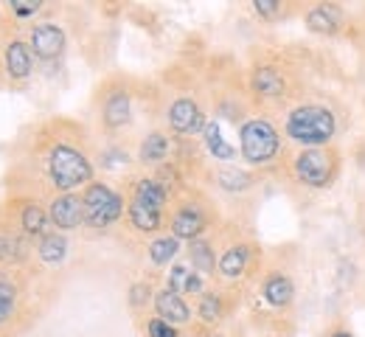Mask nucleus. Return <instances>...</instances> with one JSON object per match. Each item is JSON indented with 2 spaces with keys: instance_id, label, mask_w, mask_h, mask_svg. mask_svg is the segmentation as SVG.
Wrapping results in <instances>:
<instances>
[{
  "instance_id": "1",
  "label": "nucleus",
  "mask_w": 365,
  "mask_h": 337,
  "mask_svg": "<svg viewBox=\"0 0 365 337\" xmlns=\"http://www.w3.org/2000/svg\"><path fill=\"white\" fill-rule=\"evenodd\" d=\"M340 130H343L340 110L329 101L301 98L281 118V133H284L287 144H292L295 149L334 146L340 138Z\"/></svg>"
},
{
  "instance_id": "2",
  "label": "nucleus",
  "mask_w": 365,
  "mask_h": 337,
  "mask_svg": "<svg viewBox=\"0 0 365 337\" xmlns=\"http://www.w3.org/2000/svg\"><path fill=\"white\" fill-rule=\"evenodd\" d=\"M46 177L56 194H73L93 183L96 166L79 138L59 135L46 149Z\"/></svg>"
},
{
  "instance_id": "3",
  "label": "nucleus",
  "mask_w": 365,
  "mask_h": 337,
  "mask_svg": "<svg viewBox=\"0 0 365 337\" xmlns=\"http://www.w3.org/2000/svg\"><path fill=\"white\" fill-rule=\"evenodd\" d=\"M247 88L256 104L262 107H275V110H289L292 104L301 101V73L289 59H262L250 68L247 73Z\"/></svg>"
},
{
  "instance_id": "4",
  "label": "nucleus",
  "mask_w": 365,
  "mask_h": 337,
  "mask_svg": "<svg viewBox=\"0 0 365 337\" xmlns=\"http://www.w3.org/2000/svg\"><path fill=\"white\" fill-rule=\"evenodd\" d=\"M239 157L253 169L287 163V138L267 115H250L239 124Z\"/></svg>"
},
{
  "instance_id": "5",
  "label": "nucleus",
  "mask_w": 365,
  "mask_h": 337,
  "mask_svg": "<svg viewBox=\"0 0 365 337\" xmlns=\"http://www.w3.org/2000/svg\"><path fill=\"white\" fill-rule=\"evenodd\" d=\"M289 177L307 192H326L340 180L343 152L340 146H318V149H295L287 160Z\"/></svg>"
},
{
  "instance_id": "6",
  "label": "nucleus",
  "mask_w": 365,
  "mask_h": 337,
  "mask_svg": "<svg viewBox=\"0 0 365 337\" xmlns=\"http://www.w3.org/2000/svg\"><path fill=\"white\" fill-rule=\"evenodd\" d=\"M98 121L104 127V133L115 135L121 130H127L135 118V90L127 79H110L98 88Z\"/></svg>"
},
{
  "instance_id": "7",
  "label": "nucleus",
  "mask_w": 365,
  "mask_h": 337,
  "mask_svg": "<svg viewBox=\"0 0 365 337\" xmlns=\"http://www.w3.org/2000/svg\"><path fill=\"white\" fill-rule=\"evenodd\" d=\"M82 205L85 225L96 231H107L115 222H121V217H127V197L101 180H93L91 186L82 189Z\"/></svg>"
},
{
  "instance_id": "8",
  "label": "nucleus",
  "mask_w": 365,
  "mask_h": 337,
  "mask_svg": "<svg viewBox=\"0 0 365 337\" xmlns=\"http://www.w3.org/2000/svg\"><path fill=\"white\" fill-rule=\"evenodd\" d=\"M211 225H214V211L200 197H182L169 214V231L180 242L202 239L211 231Z\"/></svg>"
},
{
  "instance_id": "9",
  "label": "nucleus",
  "mask_w": 365,
  "mask_h": 337,
  "mask_svg": "<svg viewBox=\"0 0 365 337\" xmlns=\"http://www.w3.org/2000/svg\"><path fill=\"white\" fill-rule=\"evenodd\" d=\"M301 20H304L307 31H312L318 37H329V40H337V37L349 40V31H351V11L331 0H320V3L307 6L301 11Z\"/></svg>"
},
{
  "instance_id": "10",
  "label": "nucleus",
  "mask_w": 365,
  "mask_h": 337,
  "mask_svg": "<svg viewBox=\"0 0 365 337\" xmlns=\"http://www.w3.org/2000/svg\"><path fill=\"white\" fill-rule=\"evenodd\" d=\"M256 256H259V247L253 242L247 239L230 242V244H225V250L220 253V259H217V276L222 281H228V284H239L242 279L250 276Z\"/></svg>"
},
{
  "instance_id": "11",
  "label": "nucleus",
  "mask_w": 365,
  "mask_h": 337,
  "mask_svg": "<svg viewBox=\"0 0 365 337\" xmlns=\"http://www.w3.org/2000/svg\"><path fill=\"white\" fill-rule=\"evenodd\" d=\"M166 124L175 135H197L205 130L208 118H205V110L200 107L197 98L178 96L166 110Z\"/></svg>"
},
{
  "instance_id": "12",
  "label": "nucleus",
  "mask_w": 365,
  "mask_h": 337,
  "mask_svg": "<svg viewBox=\"0 0 365 337\" xmlns=\"http://www.w3.org/2000/svg\"><path fill=\"white\" fill-rule=\"evenodd\" d=\"M48 217H51V225L56 231H76L85 225V205H82V194H56L51 202H48Z\"/></svg>"
},
{
  "instance_id": "13",
  "label": "nucleus",
  "mask_w": 365,
  "mask_h": 337,
  "mask_svg": "<svg viewBox=\"0 0 365 337\" xmlns=\"http://www.w3.org/2000/svg\"><path fill=\"white\" fill-rule=\"evenodd\" d=\"M295 295H298L295 279H292L287 270H281V267L267 270V276H264V281H262V298H264L267 306H273L278 312H287V309H292Z\"/></svg>"
},
{
  "instance_id": "14",
  "label": "nucleus",
  "mask_w": 365,
  "mask_h": 337,
  "mask_svg": "<svg viewBox=\"0 0 365 337\" xmlns=\"http://www.w3.org/2000/svg\"><path fill=\"white\" fill-rule=\"evenodd\" d=\"M155 315L160 318V321H166V323H172V326H185V323H191L194 321V312H191V306H188V301L182 298L180 292H175V289L163 287L155 292Z\"/></svg>"
},
{
  "instance_id": "15",
  "label": "nucleus",
  "mask_w": 365,
  "mask_h": 337,
  "mask_svg": "<svg viewBox=\"0 0 365 337\" xmlns=\"http://www.w3.org/2000/svg\"><path fill=\"white\" fill-rule=\"evenodd\" d=\"M29 46L40 59H56L65 51V31L56 23H37L31 28V43Z\"/></svg>"
},
{
  "instance_id": "16",
  "label": "nucleus",
  "mask_w": 365,
  "mask_h": 337,
  "mask_svg": "<svg viewBox=\"0 0 365 337\" xmlns=\"http://www.w3.org/2000/svg\"><path fill=\"white\" fill-rule=\"evenodd\" d=\"M127 222H130L133 231L152 237V234H160L163 225H169V217L160 208H152V205H143V202H135V199H127Z\"/></svg>"
},
{
  "instance_id": "17",
  "label": "nucleus",
  "mask_w": 365,
  "mask_h": 337,
  "mask_svg": "<svg viewBox=\"0 0 365 337\" xmlns=\"http://www.w3.org/2000/svg\"><path fill=\"white\" fill-rule=\"evenodd\" d=\"M127 199H135V202H143V205H152V208L166 211L172 194H169V189H166L155 175H143V177H135V180L130 183Z\"/></svg>"
},
{
  "instance_id": "18",
  "label": "nucleus",
  "mask_w": 365,
  "mask_h": 337,
  "mask_svg": "<svg viewBox=\"0 0 365 337\" xmlns=\"http://www.w3.org/2000/svg\"><path fill=\"white\" fill-rule=\"evenodd\" d=\"M169 152H172V138H169L163 130H152V133L143 135V141L138 146V160H140L143 166L160 169V166H166Z\"/></svg>"
},
{
  "instance_id": "19",
  "label": "nucleus",
  "mask_w": 365,
  "mask_h": 337,
  "mask_svg": "<svg viewBox=\"0 0 365 337\" xmlns=\"http://www.w3.org/2000/svg\"><path fill=\"white\" fill-rule=\"evenodd\" d=\"M202 144H205L208 155H211L214 160L230 163V160L239 157V146H233L228 138L222 135V124H220L217 118H208V124H205V130H202Z\"/></svg>"
},
{
  "instance_id": "20",
  "label": "nucleus",
  "mask_w": 365,
  "mask_h": 337,
  "mask_svg": "<svg viewBox=\"0 0 365 337\" xmlns=\"http://www.w3.org/2000/svg\"><path fill=\"white\" fill-rule=\"evenodd\" d=\"M214 183H217L222 192L245 194V192H250V189L259 183V177H256L253 172H247V169L233 166V163H222V166L214 172Z\"/></svg>"
},
{
  "instance_id": "21",
  "label": "nucleus",
  "mask_w": 365,
  "mask_h": 337,
  "mask_svg": "<svg viewBox=\"0 0 365 337\" xmlns=\"http://www.w3.org/2000/svg\"><path fill=\"white\" fill-rule=\"evenodd\" d=\"M225 315H228V304L220 289H205L197 298V318L202 326H220L225 321Z\"/></svg>"
},
{
  "instance_id": "22",
  "label": "nucleus",
  "mask_w": 365,
  "mask_h": 337,
  "mask_svg": "<svg viewBox=\"0 0 365 337\" xmlns=\"http://www.w3.org/2000/svg\"><path fill=\"white\" fill-rule=\"evenodd\" d=\"M3 59H6V71H9L11 79H26L34 71V51H31V46H26L20 40L6 46V56Z\"/></svg>"
},
{
  "instance_id": "23",
  "label": "nucleus",
  "mask_w": 365,
  "mask_h": 337,
  "mask_svg": "<svg viewBox=\"0 0 365 337\" xmlns=\"http://www.w3.org/2000/svg\"><path fill=\"white\" fill-rule=\"evenodd\" d=\"M205 276H200L191 264H175L172 270H169V284L166 287L175 289V292H180V295H202L205 292V281H202Z\"/></svg>"
},
{
  "instance_id": "24",
  "label": "nucleus",
  "mask_w": 365,
  "mask_h": 337,
  "mask_svg": "<svg viewBox=\"0 0 365 337\" xmlns=\"http://www.w3.org/2000/svg\"><path fill=\"white\" fill-rule=\"evenodd\" d=\"M188 264L200 276H214L217 273V250H214V242L208 239V237L188 242Z\"/></svg>"
},
{
  "instance_id": "25",
  "label": "nucleus",
  "mask_w": 365,
  "mask_h": 337,
  "mask_svg": "<svg viewBox=\"0 0 365 337\" xmlns=\"http://www.w3.org/2000/svg\"><path fill=\"white\" fill-rule=\"evenodd\" d=\"M48 225H51V217H48V208H43L40 202H26L23 211H20V228L26 237H46Z\"/></svg>"
},
{
  "instance_id": "26",
  "label": "nucleus",
  "mask_w": 365,
  "mask_h": 337,
  "mask_svg": "<svg viewBox=\"0 0 365 337\" xmlns=\"http://www.w3.org/2000/svg\"><path fill=\"white\" fill-rule=\"evenodd\" d=\"M180 253V239L172 237V234H163V237H155L146 247V256L155 267H166L175 261V256Z\"/></svg>"
},
{
  "instance_id": "27",
  "label": "nucleus",
  "mask_w": 365,
  "mask_h": 337,
  "mask_svg": "<svg viewBox=\"0 0 365 337\" xmlns=\"http://www.w3.org/2000/svg\"><path fill=\"white\" fill-rule=\"evenodd\" d=\"M37 253L46 264H62L65 256H68V239L62 231H48L46 237L37 244Z\"/></svg>"
},
{
  "instance_id": "28",
  "label": "nucleus",
  "mask_w": 365,
  "mask_h": 337,
  "mask_svg": "<svg viewBox=\"0 0 365 337\" xmlns=\"http://www.w3.org/2000/svg\"><path fill=\"white\" fill-rule=\"evenodd\" d=\"M253 11L262 20L273 23V20H281V17H292L298 9L292 3H284V0H253Z\"/></svg>"
},
{
  "instance_id": "29",
  "label": "nucleus",
  "mask_w": 365,
  "mask_h": 337,
  "mask_svg": "<svg viewBox=\"0 0 365 337\" xmlns=\"http://www.w3.org/2000/svg\"><path fill=\"white\" fill-rule=\"evenodd\" d=\"M155 292L158 289H152L149 281H135L130 292H127V304H130V309L133 312H143L146 306H152L155 304Z\"/></svg>"
},
{
  "instance_id": "30",
  "label": "nucleus",
  "mask_w": 365,
  "mask_h": 337,
  "mask_svg": "<svg viewBox=\"0 0 365 337\" xmlns=\"http://www.w3.org/2000/svg\"><path fill=\"white\" fill-rule=\"evenodd\" d=\"M23 256H26L23 239H17V237H11V234H0V261H3V264L20 261Z\"/></svg>"
},
{
  "instance_id": "31",
  "label": "nucleus",
  "mask_w": 365,
  "mask_h": 337,
  "mask_svg": "<svg viewBox=\"0 0 365 337\" xmlns=\"http://www.w3.org/2000/svg\"><path fill=\"white\" fill-rule=\"evenodd\" d=\"M14 306H17V287L11 281H6L0 287V323H6L14 315Z\"/></svg>"
},
{
  "instance_id": "32",
  "label": "nucleus",
  "mask_w": 365,
  "mask_h": 337,
  "mask_svg": "<svg viewBox=\"0 0 365 337\" xmlns=\"http://www.w3.org/2000/svg\"><path fill=\"white\" fill-rule=\"evenodd\" d=\"M146 337H180V329L172 326V323H166V321H160L155 315V318L146 321Z\"/></svg>"
},
{
  "instance_id": "33",
  "label": "nucleus",
  "mask_w": 365,
  "mask_h": 337,
  "mask_svg": "<svg viewBox=\"0 0 365 337\" xmlns=\"http://www.w3.org/2000/svg\"><path fill=\"white\" fill-rule=\"evenodd\" d=\"M349 40L365 53V9L351 14V31H349Z\"/></svg>"
},
{
  "instance_id": "34",
  "label": "nucleus",
  "mask_w": 365,
  "mask_h": 337,
  "mask_svg": "<svg viewBox=\"0 0 365 337\" xmlns=\"http://www.w3.org/2000/svg\"><path fill=\"white\" fill-rule=\"evenodd\" d=\"M9 6H11V11H14L17 17H31V14H37V11L43 9L40 0H11Z\"/></svg>"
},
{
  "instance_id": "35",
  "label": "nucleus",
  "mask_w": 365,
  "mask_h": 337,
  "mask_svg": "<svg viewBox=\"0 0 365 337\" xmlns=\"http://www.w3.org/2000/svg\"><path fill=\"white\" fill-rule=\"evenodd\" d=\"M326 337H357V335H354V332H351L349 326H343V323H337L334 329H329V335H326Z\"/></svg>"
},
{
  "instance_id": "36",
  "label": "nucleus",
  "mask_w": 365,
  "mask_h": 337,
  "mask_svg": "<svg viewBox=\"0 0 365 337\" xmlns=\"http://www.w3.org/2000/svg\"><path fill=\"white\" fill-rule=\"evenodd\" d=\"M3 284H6V279H3V276H0V287H3Z\"/></svg>"
},
{
  "instance_id": "37",
  "label": "nucleus",
  "mask_w": 365,
  "mask_h": 337,
  "mask_svg": "<svg viewBox=\"0 0 365 337\" xmlns=\"http://www.w3.org/2000/svg\"><path fill=\"white\" fill-rule=\"evenodd\" d=\"M214 337H225V335H214Z\"/></svg>"
}]
</instances>
